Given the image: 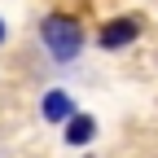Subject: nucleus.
I'll list each match as a JSON object with an SVG mask.
<instances>
[{
    "label": "nucleus",
    "instance_id": "f257e3e1",
    "mask_svg": "<svg viewBox=\"0 0 158 158\" xmlns=\"http://www.w3.org/2000/svg\"><path fill=\"white\" fill-rule=\"evenodd\" d=\"M44 44H48V53L53 57H62V62H70V57L79 53V44H84V35H79V22L75 18H48L44 22Z\"/></svg>",
    "mask_w": 158,
    "mask_h": 158
},
{
    "label": "nucleus",
    "instance_id": "20e7f679",
    "mask_svg": "<svg viewBox=\"0 0 158 158\" xmlns=\"http://www.w3.org/2000/svg\"><path fill=\"white\" fill-rule=\"evenodd\" d=\"M44 114H48V118H75L66 92H48V97H44Z\"/></svg>",
    "mask_w": 158,
    "mask_h": 158
},
{
    "label": "nucleus",
    "instance_id": "39448f33",
    "mask_svg": "<svg viewBox=\"0 0 158 158\" xmlns=\"http://www.w3.org/2000/svg\"><path fill=\"white\" fill-rule=\"evenodd\" d=\"M0 35H5V22H0Z\"/></svg>",
    "mask_w": 158,
    "mask_h": 158
},
{
    "label": "nucleus",
    "instance_id": "f03ea898",
    "mask_svg": "<svg viewBox=\"0 0 158 158\" xmlns=\"http://www.w3.org/2000/svg\"><path fill=\"white\" fill-rule=\"evenodd\" d=\"M132 35H136V22H132V18H123V22H110V27L101 31V44H106V48H123Z\"/></svg>",
    "mask_w": 158,
    "mask_h": 158
},
{
    "label": "nucleus",
    "instance_id": "7ed1b4c3",
    "mask_svg": "<svg viewBox=\"0 0 158 158\" xmlns=\"http://www.w3.org/2000/svg\"><path fill=\"white\" fill-rule=\"evenodd\" d=\"M66 141H70V145L92 141V118H88V114H75L70 123H66Z\"/></svg>",
    "mask_w": 158,
    "mask_h": 158
}]
</instances>
